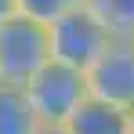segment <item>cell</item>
<instances>
[{
	"label": "cell",
	"mask_w": 134,
	"mask_h": 134,
	"mask_svg": "<svg viewBox=\"0 0 134 134\" xmlns=\"http://www.w3.org/2000/svg\"><path fill=\"white\" fill-rule=\"evenodd\" d=\"M22 91H25L29 109L40 120V127H65V120L91 98L83 69H72L54 58H47L22 83Z\"/></svg>",
	"instance_id": "obj_1"
},
{
	"label": "cell",
	"mask_w": 134,
	"mask_h": 134,
	"mask_svg": "<svg viewBox=\"0 0 134 134\" xmlns=\"http://www.w3.org/2000/svg\"><path fill=\"white\" fill-rule=\"evenodd\" d=\"M112 44L109 25L102 22L94 11H87L83 4L69 7L65 15H58L54 22L47 25V47H51V58L54 62H65L72 69H83L87 72L102 51Z\"/></svg>",
	"instance_id": "obj_2"
},
{
	"label": "cell",
	"mask_w": 134,
	"mask_h": 134,
	"mask_svg": "<svg viewBox=\"0 0 134 134\" xmlns=\"http://www.w3.org/2000/svg\"><path fill=\"white\" fill-rule=\"evenodd\" d=\"M47 58H51L47 25L22 15H11L7 22H0V83L22 87Z\"/></svg>",
	"instance_id": "obj_3"
},
{
	"label": "cell",
	"mask_w": 134,
	"mask_h": 134,
	"mask_svg": "<svg viewBox=\"0 0 134 134\" xmlns=\"http://www.w3.org/2000/svg\"><path fill=\"white\" fill-rule=\"evenodd\" d=\"M83 76L91 98L116 109H134V36H112V44Z\"/></svg>",
	"instance_id": "obj_4"
},
{
	"label": "cell",
	"mask_w": 134,
	"mask_h": 134,
	"mask_svg": "<svg viewBox=\"0 0 134 134\" xmlns=\"http://www.w3.org/2000/svg\"><path fill=\"white\" fill-rule=\"evenodd\" d=\"M123 127H127V109H116L98 98H87L65 120L69 134H123Z\"/></svg>",
	"instance_id": "obj_5"
},
{
	"label": "cell",
	"mask_w": 134,
	"mask_h": 134,
	"mask_svg": "<svg viewBox=\"0 0 134 134\" xmlns=\"http://www.w3.org/2000/svg\"><path fill=\"white\" fill-rule=\"evenodd\" d=\"M40 120L18 83H0V134H36Z\"/></svg>",
	"instance_id": "obj_6"
},
{
	"label": "cell",
	"mask_w": 134,
	"mask_h": 134,
	"mask_svg": "<svg viewBox=\"0 0 134 134\" xmlns=\"http://www.w3.org/2000/svg\"><path fill=\"white\" fill-rule=\"evenodd\" d=\"M83 7L109 25L112 36H134V0H83Z\"/></svg>",
	"instance_id": "obj_7"
},
{
	"label": "cell",
	"mask_w": 134,
	"mask_h": 134,
	"mask_svg": "<svg viewBox=\"0 0 134 134\" xmlns=\"http://www.w3.org/2000/svg\"><path fill=\"white\" fill-rule=\"evenodd\" d=\"M83 0H15V15L22 18H33L40 25H51L58 15H65L69 7H76Z\"/></svg>",
	"instance_id": "obj_8"
},
{
	"label": "cell",
	"mask_w": 134,
	"mask_h": 134,
	"mask_svg": "<svg viewBox=\"0 0 134 134\" xmlns=\"http://www.w3.org/2000/svg\"><path fill=\"white\" fill-rule=\"evenodd\" d=\"M15 15V0H0V22H7Z\"/></svg>",
	"instance_id": "obj_9"
},
{
	"label": "cell",
	"mask_w": 134,
	"mask_h": 134,
	"mask_svg": "<svg viewBox=\"0 0 134 134\" xmlns=\"http://www.w3.org/2000/svg\"><path fill=\"white\" fill-rule=\"evenodd\" d=\"M36 134H69V131H65V127H40Z\"/></svg>",
	"instance_id": "obj_10"
},
{
	"label": "cell",
	"mask_w": 134,
	"mask_h": 134,
	"mask_svg": "<svg viewBox=\"0 0 134 134\" xmlns=\"http://www.w3.org/2000/svg\"><path fill=\"white\" fill-rule=\"evenodd\" d=\"M123 134H134V109H127V127H123Z\"/></svg>",
	"instance_id": "obj_11"
}]
</instances>
